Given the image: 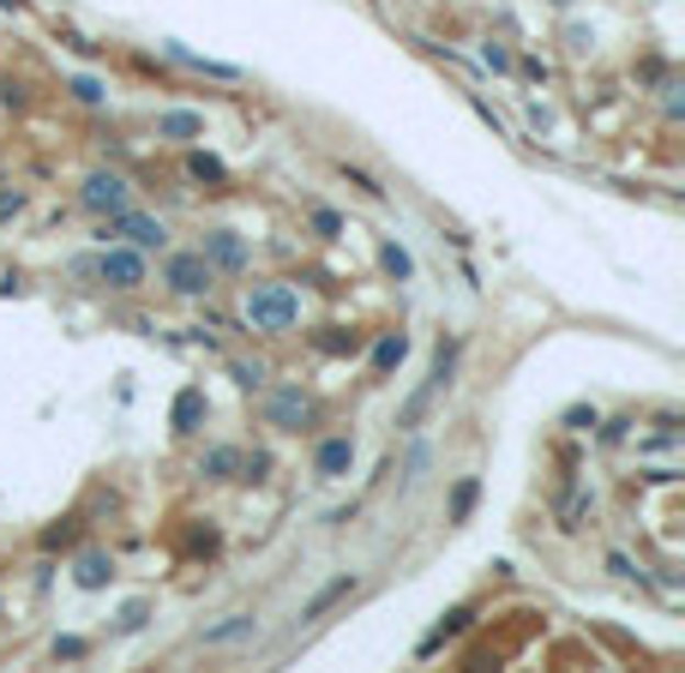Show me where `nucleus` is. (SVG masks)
Returning a JSON list of instances; mask_svg holds the SVG:
<instances>
[{
  "instance_id": "obj_1",
  "label": "nucleus",
  "mask_w": 685,
  "mask_h": 673,
  "mask_svg": "<svg viewBox=\"0 0 685 673\" xmlns=\"http://www.w3.org/2000/svg\"><path fill=\"white\" fill-rule=\"evenodd\" d=\"M240 313H247L252 332L283 337V332H295V325H301V295H295V283H247Z\"/></svg>"
},
{
  "instance_id": "obj_2",
  "label": "nucleus",
  "mask_w": 685,
  "mask_h": 673,
  "mask_svg": "<svg viewBox=\"0 0 685 673\" xmlns=\"http://www.w3.org/2000/svg\"><path fill=\"white\" fill-rule=\"evenodd\" d=\"M162 283H169V295L199 301V295H211V289H217V271L205 265V253H175V259L162 265Z\"/></svg>"
},
{
  "instance_id": "obj_3",
  "label": "nucleus",
  "mask_w": 685,
  "mask_h": 673,
  "mask_svg": "<svg viewBox=\"0 0 685 673\" xmlns=\"http://www.w3.org/2000/svg\"><path fill=\"white\" fill-rule=\"evenodd\" d=\"M313 397L301 385H277L271 403H265V427H277V434H301V427H313Z\"/></svg>"
},
{
  "instance_id": "obj_4",
  "label": "nucleus",
  "mask_w": 685,
  "mask_h": 673,
  "mask_svg": "<svg viewBox=\"0 0 685 673\" xmlns=\"http://www.w3.org/2000/svg\"><path fill=\"white\" fill-rule=\"evenodd\" d=\"M126 199H133V187H126V175L114 169H91L79 187V205L91 211V217H109V211H126Z\"/></svg>"
},
{
  "instance_id": "obj_5",
  "label": "nucleus",
  "mask_w": 685,
  "mask_h": 673,
  "mask_svg": "<svg viewBox=\"0 0 685 673\" xmlns=\"http://www.w3.org/2000/svg\"><path fill=\"white\" fill-rule=\"evenodd\" d=\"M109 235H126L138 253H150V247H169V228H162L157 217H138L133 205H126V211H109V217H103V240H109Z\"/></svg>"
},
{
  "instance_id": "obj_6",
  "label": "nucleus",
  "mask_w": 685,
  "mask_h": 673,
  "mask_svg": "<svg viewBox=\"0 0 685 673\" xmlns=\"http://www.w3.org/2000/svg\"><path fill=\"white\" fill-rule=\"evenodd\" d=\"M97 277H103L109 289H145V253L138 247H103V259H97Z\"/></svg>"
},
{
  "instance_id": "obj_7",
  "label": "nucleus",
  "mask_w": 685,
  "mask_h": 673,
  "mask_svg": "<svg viewBox=\"0 0 685 673\" xmlns=\"http://www.w3.org/2000/svg\"><path fill=\"white\" fill-rule=\"evenodd\" d=\"M199 253H205L211 271H247V240H240L235 228H211Z\"/></svg>"
},
{
  "instance_id": "obj_8",
  "label": "nucleus",
  "mask_w": 685,
  "mask_h": 673,
  "mask_svg": "<svg viewBox=\"0 0 685 673\" xmlns=\"http://www.w3.org/2000/svg\"><path fill=\"white\" fill-rule=\"evenodd\" d=\"M313 469H319V481H343V475L355 469V439H349V434L319 439V451H313Z\"/></svg>"
},
{
  "instance_id": "obj_9",
  "label": "nucleus",
  "mask_w": 685,
  "mask_h": 673,
  "mask_svg": "<svg viewBox=\"0 0 685 673\" xmlns=\"http://www.w3.org/2000/svg\"><path fill=\"white\" fill-rule=\"evenodd\" d=\"M157 138H169V145H193V138H205V114H193V109H162V114H157Z\"/></svg>"
},
{
  "instance_id": "obj_10",
  "label": "nucleus",
  "mask_w": 685,
  "mask_h": 673,
  "mask_svg": "<svg viewBox=\"0 0 685 673\" xmlns=\"http://www.w3.org/2000/svg\"><path fill=\"white\" fill-rule=\"evenodd\" d=\"M205 415H211L205 391H199V385H187L181 397H175V410H169V427H175V434H199V427H205Z\"/></svg>"
},
{
  "instance_id": "obj_11",
  "label": "nucleus",
  "mask_w": 685,
  "mask_h": 673,
  "mask_svg": "<svg viewBox=\"0 0 685 673\" xmlns=\"http://www.w3.org/2000/svg\"><path fill=\"white\" fill-rule=\"evenodd\" d=\"M252 631H259V619H252V614H228L223 626H205V650H228V643H247Z\"/></svg>"
},
{
  "instance_id": "obj_12",
  "label": "nucleus",
  "mask_w": 685,
  "mask_h": 673,
  "mask_svg": "<svg viewBox=\"0 0 685 673\" xmlns=\"http://www.w3.org/2000/svg\"><path fill=\"white\" fill-rule=\"evenodd\" d=\"M553 517H560V529H583L595 517V500L583 487H565L560 500H553Z\"/></svg>"
},
{
  "instance_id": "obj_13",
  "label": "nucleus",
  "mask_w": 685,
  "mask_h": 673,
  "mask_svg": "<svg viewBox=\"0 0 685 673\" xmlns=\"http://www.w3.org/2000/svg\"><path fill=\"white\" fill-rule=\"evenodd\" d=\"M355 590H361V583H355V577H349V571H343V577H332V583H325V590H319V595H313V602H307V607H301V619H325V614H332V607H337V602H349V595H355Z\"/></svg>"
},
{
  "instance_id": "obj_14",
  "label": "nucleus",
  "mask_w": 685,
  "mask_h": 673,
  "mask_svg": "<svg viewBox=\"0 0 685 673\" xmlns=\"http://www.w3.org/2000/svg\"><path fill=\"white\" fill-rule=\"evenodd\" d=\"M162 55L181 60V67H193V72H205V79H223V85H235V79H240V67H223V60H205V55H187L181 43H162Z\"/></svg>"
},
{
  "instance_id": "obj_15",
  "label": "nucleus",
  "mask_w": 685,
  "mask_h": 673,
  "mask_svg": "<svg viewBox=\"0 0 685 673\" xmlns=\"http://www.w3.org/2000/svg\"><path fill=\"white\" fill-rule=\"evenodd\" d=\"M403 361H409V337H403V332H391V337L373 343V373H397Z\"/></svg>"
},
{
  "instance_id": "obj_16",
  "label": "nucleus",
  "mask_w": 685,
  "mask_h": 673,
  "mask_svg": "<svg viewBox=\"0 0 685 673\" xmlns=\"http://www.w3.org/2000/svg\"><path fill=\"white\" fill-rule=\"evenodd\" d=\"M199 475H205V481H235V475H240V451H235V446L205 451V457H199Z\"/></svg>"
},
{
  "instance_id": "obj_17",
  "label": "nucleus",
  "mask_w": 685,
  "mask_h": 673,
  "mask_svg": "<svg viewBox=\"0 0 685 673\" xmlns=\"http://www.w3.org/2000/svg\"><path fill=\"white\" fill-rule=\"evenodd\" d=\"M187 175H193V181H205L211 193H223V187H228L223 157H211V150H193V157H187Z\"/></svg>"
},
{
  "instance_id": "obj_18",
  "label": "nucleus",
  "mask_w": 685,
  "mask_h": 673,
  "mask_svg": "<svg viewBox=\"0 0 685 673\" xmlns=\"http://www.w3.org/2000/svg\"><path fill=\"white\" fill-rule=\"evenodd\" d=\"M469 619H475V607H469V602H463V607H451V614L439 619V631H434V638L422 643V655H434V650H439V643H446V638H457V631H469Z\"/></svg>"
},
{
  "instance_id": "obj_19",
  "label": "nucleus",
  "mask_w": 685,
  "mask_h": 673,
  "mask_svg": "<svg viewBox=\"0 0 685 673\" xmlns=\"http://www.w3.org/2000/svg\"><path fill=\"white\" fill-rule=\"evenodd\" d=\"M72 577H79V590H103V583L114 577V560H109V553H85Z\"/></svg>"
},
{
  "instance_id": "obj_20",
  "label": "nucleus",
  "mask_w": 685,
  "mask_h": 673,
  "mask_svg": "<svg viewBox=\"0 0 685 673\" xmlns=\"http://www.w3.org/2000/svg\"><path fill=\"white\" fill-rule=\"evenodd\" d=\"M457 355H463V343H457V337H439V355H434V373H427V379H434V385H439V391H446V385H451V373H457Z\"/></svg>"
},
{
  "instance_id": "obj_21",
  "label": "nucleus",
  "mask_w": 685,
  "mask_h": 673,
  "mask_svg": "<svg viewBox=\"0 0 685 673\" xmlns=\"http://www.w3.org/2000/svg\"><path fill=\"white\" fill-rule=\"evenodd\" d=\"M379 265H385V277H397V283H409V277H415L409 247H397V240H385V247H379Z\"/></svg>"
},
{
  "instance_id": "obj_22",
  "label": "nucleus",
  "mask_w": 685,
  "mask_h": 673,
  "mask_svg": "<svg viewBox=\"0 0 685 673\" xmlns=\"http://www.w3.org/2000/svg\"><path fill=\"white\" fill-rule=\"evenodd\" d=\"M228 379H235L240 391H265L271 385V367L265 361H228Z\"/></svg>"
},
{
  "instance_id": "obj_23",
  "label": "nucleus",
  "mask_w": 685,
  "mask_h": 673,
  "mask_svg": "<svg viewBox=\"0 0 685 673\" xmlns=\"http://www.w3.org/2000/svg\"><path fill=\"white\" fill-rule=\"evenodd\" d=\"M475 500H481V481L475 475H463L451 487V524H469V512H475Z\"/></svg>"
},
{
  "instance_id": "obj_24",
  "label": "nucleus",
  "mask_w": 685,
  "mask_h": 673,
  "mask_svg": "<svg viewBox=\"0 0 685 673\" xmlns=\"http://www.w3.org/2000/svg\"><path fill=\"white\" fill-rule=\"evenodd\" d=\"M434 397H439V385H434V379H427V385H422V391H415V397H409V403H403V415H397V427H422V415H427V410H434Z\"/></svg>"
},
{
  "instance_id": "obj_25",
  "label": "nucleus",
  "mask_w": 685,
  "mask_h": 673,
  "mask_svg": "<svg viewBox=\"0 0 685 673\" xmlns=\"http://www.w3.org/2000/svg\"><path fill=\"white\" fill-rule=\"evenodd\" d=\"M67 91L79 97L85 109H103V103H109V85H103V79H91V72H79V79H67Z\"/></svg>"
},
{
  "instance_id": "obj_26",
  "label": "nucleus",
  "mask_w": 685,
  "mask_h": 673,
  "mask_svg": "<svg viewBox=\"0 0 685 673\" xmlns=\"http://www.w3.org/2000/svg\"><path fill=\"white\" fill-rule=\"evenodd\" d=\"M79 541V517H60L55 529H43V553H60V548H72Z\"/></svg>"
},
{
  "instance_id": "obj_27",
  "label": "nucleus",
  "mask_w": 685,
  "mask_h": 673,
  "mask_svg": "<svg viewBox=\"0 0 685 673\" xmlns=\"http://www.w3.org/2000/svg\"><path fill=\"white\" fill-rule=\"evenodd\" d=\"M595 422H602V415H595L589 403H571V410L560 415V427H565V434H595Z\"/></svg>"
},
{
  "instance_id": "obj_28",
  "label": "nucleus",
  "mask_w": 685,
  "mask_h": 673,
  "mask_svg": "<svg viewBox=\"0 0 685 673\" xmlns=\"http://www.w3.org/2000/svg\"><path fill=\"white\" fill-rule=\"evenodd\" d=\"M343 181H349L355 193H367V199H385V187H379V181H373V175H367V169H349V162H343Z\"/></svg>"
},
{
  "instance_id": "obj_29",
  "label": "nucleus",
  "mask_w": 685,
  "mask_h": 673,
  "mask_svg": "<svg viewBox=\"0 0 685 673\" xmlns=\"http://www.w3.org/2000/svg\"><path fill=\"white\" fill-rule=\"evenodd\" d=\"M85 655H91L85 638H55V662H85Z\"/></svg>"
},
{
  "instance_id": "obj_30",
  "label": "nucleus",
  "mask_w": 685,
  "mask_h": 673,
  "mask_svg": "<svg viewBox=\"0 0 685 673\" xmlns=\"http://www.w3.org/2000/svg\"><path fill=\"white\" fill-rule=\"evenodd\" d=\"M427 463H434V451H427V446H415V451H409V463H403V481L415 487V481L427 475Z\"/></svg>"
},
{
  "instance_id": "obj_31",
  "label": "nucleus",
  "mask_w": 685,
  "mask_h": 673,
  "mask_svg": "<svg viewBox=\"0 0 685 673\" xmlns=\"http://www.w3.org/2000/svg\"><path fill=\"white\" fill-rule=\"evenodd\" d=\"M313 228H319L325 240H337V235H343V217H337V211H325V205H319V211H313Z\"/></svg>"
},
{
  "instance_id": "obj_32",
  "label": "nucleus",
  "mask_w": 685,
  "mask_h": 673,
  "mask_svg": "<svg viewBox=\"0 0 685 673\" xmlns=\"http://www.w3.org/2000/svg\"><path fill=\"white\" fill-rule=\"evenodd\" d=\"M313 349H325V355H349V349H355V337H343V332H325V337H313Z\"/></svg>"
},
{
  "instance_id": "obj_33",
  "label": "nucleus",
  "mask_w": 685,
  "mask_h": 673,
  "mask_svg": "<svg viewBox=\"0 0 685 673\" xmlns=\"http://www.w3.org/2000/svg\"><path fill=\"white\" fill-rule=\"evenodd\" d=\"M31 97H24V85L19 79H0V109H24Z\"/></svg>"
},
{
  "instance_id": "obj_34",
  "label": "nucleus",
  "mask_w": 685,
  "mask_h": 673,
  "mask_svg": "<svg viewBox=\"0 0 685 673\" xmlns=\"http://www.w3.org/2000/svg\"><path fill=\"white\" fill-rule=\"evenodd\" d=\"M150 619V602H126V614H121V631H138Z\"/></svg>"
},
{
  "instance_id": "obj_35",
  "label": "nucleus",
  "mask_w": 685,
  "mask_h": 673,
  "mask_svg": "<svg viewBox=\"0 0 685 673\" xmlns=\"http://www.w3.org/2000/svg\"><path fill=\"white\" fill-rule=\"evenodd\" d=\"M481 60H487L493 72H512V55H505L499 43H481Z\"/></svg>"
},
{
  "instance_id": "obj_36",
  "label": "nucleus",
  "mask_w": 685,
  "mask_h": 673,
  "mask_svg": "<svg viewBox=\"0 0 685 673\" xmlns=\"http://www.w3.org/2000/svg\"><path fill=\"white\" fill-rule=\"evenodd\" d=\"M595 427H602V422H595ZM626 434H631V422H607V427H602V446H619Z\"/></svg>"
},
{
  "instance_id": "obj_37",
  "label": "nucleus",
  "mask_w": 685,
  "mask_h": 673,
  "mask_svg": "<svg viewBox=\"0 0 685 673\" xmlns=\"http://www.w3.org/2000/svg\"><path fill=\"white\" fill-rule=\"evenodd\" d=\"M19 211H24V193H0V223L19 217Z\"/></svg>"
},
{
  "instance_id": "obj_38",
  "label": "nucleus",
  "mask_w": 685,
  "mask_h": 673,
  "mask_svg": "<svg viewBox=\"0 0 685 673\" xmlns=\"http://www.w3.org/2000/svg\"><path fill=\"white\" fill-rule=\"evenodd\" d=\"M0 7H7V12H19V7H24V0H0Z\"/></svg>"
},
{
  "instance_id": "obj_39",
  "label": "nucleus",
  "mask_w": 685,
  "mask_h": 673,
  "mask_svg": "<svg viewBox=\"0 0 685 673\" xmlns=\"http://www.w3.org/2000/svg\"><path fill=\"white\" fill-rule=\"evenodd\" d=\"M560 7H571V0H560Z\"/></svg>"
}]
</instances>
